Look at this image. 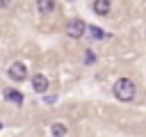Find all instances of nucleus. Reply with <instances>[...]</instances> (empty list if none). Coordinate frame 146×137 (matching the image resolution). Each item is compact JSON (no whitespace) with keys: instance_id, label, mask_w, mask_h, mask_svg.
<instances>
[{"instance_id":"obj_1","label":"nucleus","mask_w":146,"mask_h":137,"mask_svg":"<svg viewBox=\"0 0 146 137\" xmlns=\"http://www.w3.org/2000/svg\"><path fill=\"white\" fill-rule=\"evenodd\" d=\"M135 91H137V87H135V82H132L130 78H119V80L114 82V96H116L119 100H123V103L132 100V98H135Z\"/></svg>"},{"instance_id":"obj_2","label":"nucleus","mask_w":146,"mask_h":137,"mask_svg":"<svg viewBox=\"0 0 146 137\" xmlns=\"http://www.w3.org/2000/svg\"><path fill=\"white\" fill-rule=\"evenodd\" d=\"M64 30H66V34H68L71 39H82L84 32H87V23H82L80 18H71Z\"/></svg>"},{"instance_id":"obj_3","label":"nucleus","mask_w":146,"mask_h":137,"mask_svg":"<svg viewBox=\"0 0 146 137\" xmlns=\"http://www.w3.org/2000/svg\"><path fill=\"white\" fill-rule=\"evenodd\" d=\"M7 73H9V78L16 80V82H23V80L27 78V73H25V64H23V62H14V64L9 66Z\"/></svg>"},{"instance_id":"obj_4","label":"nucleus","mask_w":146,"mask_h":137,"mask_svg":"<svg viewBox=\"0 0 146 137\" xmlns=\"http://www.w3.org/2000/svg\"><path fill=\"white\" fill-rule=\"evenodd\" d=\"M32 89H34V91H39V94H43V91L48 89V78H46L43 73L32 75Z\"/></svg>"},{"instance_id":"obj_5","label":"nucleus","mask_w":146,"mask_h":137,"mask_svg":"<svg viewBox=\"0 0 146 137\" xmlns=\"http://www.w3.org/2000/svg\"><path fill=\"white\" fill-rule=\"evenodd\" d=\"M110 0H94V11L98 14V16H107L110 14Z\"/></svg>"},{"instance_id":"obj_6","label":"nucleus","mask_w":146,"mask_h":137,"mask_svg":"<svg viewBox=\"0 0 146 137\" xmlns=\"http://www.w3.org/2000/svg\"><path fill=\"white\" fill-rule=\"evenodd\" d=\"M52 7H55L52 0H36V9H39V14H43V16H48V14L52 11Z\"/></svg>"},{"instance_id":"obj_7","label":"nucleus","mask_w":146,"mask_h":137,"mask_svg":"<svg viewBox=\"0 0 146 137\" xmlns=\"http://www.w3.org/2000/svg\"><path fill=\"white\" fill-rule=\"evenodd\" d=\"M50 132H52L55 137H64V135L68 132V128H66L62 121H57V123H52V126H50Z\"/></svg>"},{"instance_id":"obj_8","label":"nucleus","mask_w":146,"mask_h":137,"mask_svg":"<svg viewBox=\"0 0 146 137\" xmlns=\"http://www.w3.org/2000/svg\"><path fill=\"white\" fill-rule=\"evenodd\" d=\"M5 98H7V100H11V103H16V105H21V103H23V96H21L18 91H7V94H5Z\"/></svg>"},{"instance_id":"obj_9","label":"nucleus","mask_w":146,"mask_h":137,"mask_svg":"<svg viewBox=\"0 0 146 137\" xmlns=\"http://www.w3.org/2000/svg\"><path fill=\"white\" fill-rule=\"evenodd\" d=\"M87 32H89V37H94V39H103V37H105V32L98 30V27H94V25H87Z\"/></svg>"},{"instance_id":"obj_10","label":"nucleus","mask_w":146,"mask_h":137,"mask_svg":"<svg viewBox=\"0 0 146 137\" xmlns=\"http://www.w3.org/2000/svg\"><path fill=\"white\" fill-rule=\"evenodd\" d=\"M87 62H94V50H87Z\"/></svg>"},{"instance_id":"obj_11","label":"nucleus","mask_w":146,"mask_h":137,"mask_svg":"<svg viewBox=\"0 0 146 137\" xmlns=\"http://www.w3.org/2000/svg\"><path fill=\"white\" fill-rule=\"evenodd\" d=\"M9 2H11V0H0V9H5V7H9Z\"/></svg>"},{"instance_id":"obj_12","label":"nucleus","mask_w":146,"mask_h":137,"mask_svg":"<svg viewBox=\"0 0 146 137\" xmlns=\"http://www.w3.org/2000/svg\"><path fill=\"white\" fill-rule=\"evenodd\" d=\"M0 130H2V123H0Z\"/></svg>"}]
</instances>
